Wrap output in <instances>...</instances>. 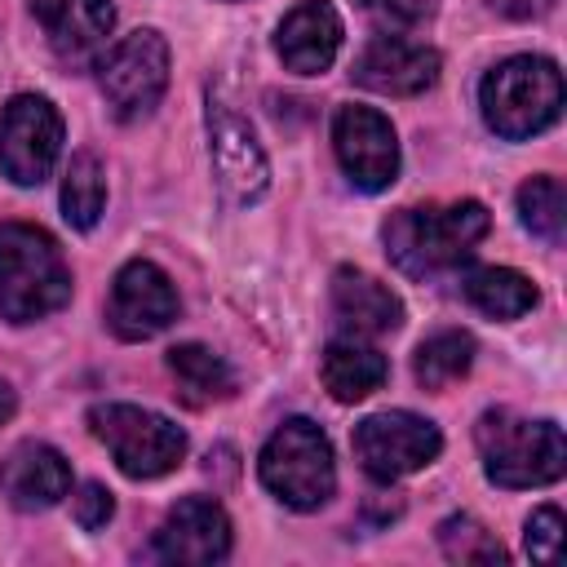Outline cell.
Here are the masks:
<instances>
[{
	"instance_id": "1",
	"label": "cell",
	"mask_w": 567,
	"mask_h": 567,
	"mask_svg": "<svg viewBox=\"0 0 567 567\" xmlns=\"http://www.w3.org/2000/svg\"><path fill=\"white\" fill-rule=\"evenodd\" d=\"M487 226H492V217L478 199L399 208L385 221V252L403 275L430 279L439 270L461 266L474 252V244L487 235Z\"/></svg>"
},
{
	"instance_id": "2",
	"label": "cell",
	"mask_w": 567,
	"mask_h": 567,
	"mask_svg": "<svg viewBox=\"0 0 567 567\" xmlns=\"http://www.w3.org/2000/svg\"><path fill=\"white\" fill-rule=\"evenodd\" d=\"M71 301V270L58 239L27 221H0V315L35 323Z\"/></svg>"
},
{
	"instance_id": "3",
	"label": "cell",
	"mask_w": 567,
	"mask_h": 567,
	"mask_svg": "<svg viewBox=\"0 0 567 567\" xmlns=\"http://www.w3.org/2000/svg\"><path fill=\"white\" fill-rule=\"evenodd\" d=\"M478 106L496 137L505 142L536 137L563 115V71L554 58H536V53L505 58L483 75Z\"/></svg>"
},
{
	"instance_id": "4",
	"label": "cell",
	"mask_w": 567,
	"mask_h": 567,
	"mask_svg": "<svg viewBox=\"0 0 567 567\" xmlns=\"http://www.w3.org/2000/svg\"><path fill=\"white\" fill-rule=\"evenodd\" d=\"M474 443L483 456V474L496 487H545L567 470V439L554 421H532L518 412H483L474 425Z\"/></svg>"
},
{
	"instance_id": "5",
	"label": "cell",
	"mask_w": 567,
	"mask_h": 567,
	"mask_svg": "<svg viewBox=\"0 0 567 567\" xmlns=\"http://www.w3.org/2000/svg\"><path fill=\"white\" fill-rule=\"evenodd\" d=\"M257 474L266 483L270 496H279L288 509H319L332 492H337V461H332V443L328 434L306 421L292 416L284 421L261 456H257Z\"/></svg>"
},
{
	"instance_id": "6",
	"label": "cell",
	"mask_w": 567,
	"mask_h": 567,
	"mask_svg": "<svg viewBox=\"0 0 567 567\" xmlns=\"http://www.w3.org/2000/svg\"><path fill=\"white\" fill-rule=\"evenodd\" d=\"M89 430L106 443L115 465L128 478H164L186 461V434L168 416L137 403H97L89 408Z\"/></svg>"
},
{
	"instance_id": "7",
	"label": "cell",
	"mask_w": 567,
	"mask_h": 567,
	"mask_svg": "<svg viewBox=\"0 0 567 567\" xmlns=\"http://www.w3.org/2000/svg\"><path fill=\"white\" fill-rule=\"evenodd\" d=\"M97 80L106 93V106L115 111V120H146L164 89H168V44L159 31L137 27L128 31L102 62H97Z\"/></svg>"
},
{
	"instance_id": "8",
	"label": "cell",
	"mask_w": 567,
	"mask_h": 567,
	"mask_svg": "<svg viewBox=\"0 0 567 567\" xmlns=\"http://www.w3.org/2000/svg\"><path fill=\"white\" fill-rule=\"evenodd\" d=\"M439 452H443L439 425L416 416V412H403V408L363 416L354 425V456H359L363 474L377 483H394L403 474H416Z\"/></svg>"
},
{
	"instance_id": "9",
	"label": "cell",
	"mask_w": 567,
	"mask_h": 567,
	"mask_svg": "<svg viewBox=\"0 0 567 567\" xmlns=\"http://www.w3.org/2000/svg\"><path fill=\"white\" fill-rule=\"evenodd\" d=\"M62 155V115L40 93H18L0 111V173L13 186H40Z\"/></svg>"
},
{
	"instance_id": "10",
	"label": "cell",
	"mask_w": 567,
	"mask_h": 567,
	"mask_svg": "<svg viewBox=\"0 0 567 567\" xmlns=\"http://www.w3.org/2000/svg\"><path fill=\"white\" fill-rule=\"evenodd\" d=\"M208 155H213L217 186L230 204H257L266 195L270 164H266L257 133L248 128V120L235 106H226L213 93H208Z\"/></svg>"
},
{
	"instance_id": "11",
	"label": "cell",
	"mask_w": 567,
	"mask_h": 567,
	"mask_svg": "<svg viewBox=\"0 0 567 567\" xmlns=\"http://www.w3.org/2000/svg\"><path fill=\"white\" fill-rule=\"evenodd\" d=\"M332 151H337L341 173L359 190H385L399 177L394 124L372 106H341L332 115Z\"/></svg>"
},
{
	"instance_id": "12",
	"label": "cell",
	"mask_w": 567,
	"mask_h": 567,
	"mask_svg": "<svg viewBox=\"0 0 567 567\" xmlns=\"http://www.w3.org/2000/svg\"><path fill=\"white\" fill-rule=\"evenodd\" d=\"M177 319V288L155 261H124L111 284L106 323L120 341H151Z\"/></svg>"
},
{
	"instance_id": "13",
	"label": "cell",
	"mask_w": 567,
	"mask_h": 567,
	"mask_svg": "<svg viewBox=\"0 0 567 567\" xmlns=\"http://www.w3.org/2000/svg\"><path fill=\"white\" fill-rule=\"evenodd\" d=\"M230 554V518L213 496H182L155 532V558L164 563H221Z\"/></svg>"
},
{
	"instance_id": "14",
	"label": "cell",
	"mask_w": 567,
	"mask_h": 567,
	"mask_svg": "<svg viewBox=\"0 0 567 567\" xmlns=\"http://www.w3.org/2000/svg\"><path fill=\"white\" fill-rule=\"evenodd\" d=\"M354 84L385 97H416L439 80V53L403 35H377L354 58Z\"/></svg>"
},
{
	"instance_id": "15",
	"label": "cell",
	"mask_w": 567,
	"mask_h": 567,
	"mask_svg": "<svg viewBox=\"0 0 567 567\" xmlns=\"http://www.w3.org/2000/svg\"><path fill=\"white\" fill-rule=\"evenodd\" d=\"M35 18L66 66H93L115 27L111 0H35Z\"/></svg>"
},
{
	"instance_id": "16",
	"label": "cell",
	"mask_w": 567,
	"mask_h": 567,
	"mask_svg": "<svg viewBox=\"0 0 567 567\" xmlns=\"http://www.w3.org/2000/svg\"><path fill=\"white\" fill-rule=\"evenodd\" d=\"M0 492L13 509H49L71 492V465L49 443H18L0 461Z\"/></svg>"
},
{
	"instance_id": "17",
	"label": "cell",
	"mask_w": 567,
	"mask_h": 567,
	"mask_svg": "<svg viewBox=\"0 0 567 567\" xmlns=\"http://www.w3.org/2000/svg\"><path fill=\"white\" fill-rule=\"evenodd\" d=\"M275 49H279L284 66L297 71V75L328 71L332 58H337V49H341V18H337V9L328 0H301L279 22Z\"/></svg>"
},
{
	"instance_id": "18",
	"label": "cell",
	"mask_w": 567,
	"mask_h": 567,
	"mask_svg": "<svg viewBox=\"0 0 567 567\" xmlns=\"http://www.w3.org/2000/svg\"><path fill=\"white\" fill-rule=\"evenodd\" d=\"M332 319L346 337H385L403 323V301L372 275L341 266L332 275Z\"/></svg>"
},
{
	"instance_id": "19",
	"label": "cell",
	"mask_w": 567,
	"mask_h": 567,
	"mask_svg": "<svg viewBox=\"0 0 567 567\" xmlns=\"http://www.w3.org/2000/svg\"><path fill=\"white\" fill-rule=\"evenodd\" d=\"M323 385L337 403H359L368 394H377L390 377V363L377 346H368L363 337H337L328 350H323Z\"/></svg>"
},
{
	"instance_id": "20",
	"label": "cell",
	"mask_w": 567,
	"mask_h": 567,
	"mask_svg": "<svg viewBox=\"0 0 567 567\" xmlns=\"http://www.w3.org/2000/svg\"><path fill=\"white\" fill-rule=\"evenodd\" d=\"M465 301L487 319H523L536 306V284L509 266H478L465 275Z\"/></svg>"
},
{
	"instance_id": "21",
	"label": "cell",
	"mask_w": 567,
	"mask_h": 567,
	"mask_svg": "<svg viewBox=\"0 0 567 567\" xmlns=\"http://www.w3.org/2000/svg\"><path fill=\"white\" fill-rule=\"evenodd\" d=\"M168 372H173V381H177L186 403H213V399H230L235 394V372L208 346H195V341L173 346L168 350Z\"/></svg>"
},
{
	"instance_id": "22",
	"label": "cell",
	"mask_w": 567,
	"mask_h": 567,
	"mask_svg": "<svg viewBox=\"0 0 567 567\" xmlns=\"http://www.w3.org/2000/svg\"><path fill=\"white\" fill-rule=\"evenodd\" d=\"M470 363H474V337L461 328H443L416 346L412 372L425 390H447L452 381H461L470 372Z\"/></svg>"
},
{
	"instance_id": "23",
	"label": "cell",
	"mask_w": 567,
	"mask_h": 567,
	"mask_svg": "<svg viewBox=\"0 0 567 567\" xmlns=\"http://www.w3.org/2000/svg\"><path fill=\"white\" fill-rule=\"evenodd\" d=\"M102 208H106V173H102L97 155L80 151V155H71L66 177H62V217L75 230H93Z\"/></svg>"
},
{
	"instance_id": "24",
	"label": "cell",
	"mask_w": 567,
	"mask_h": 567,
	"mask_svg": "<svg viewBox=\"0 0 567 567\" xmlns=\"http://www.w3.org/2000/svg\"><path fill=\"white\" fill-rule=\"evenodd\" d=\"M518 221L532 235L558 244L563 239V226H567V190H563V182L549 177V173L523 182L518 186Z\"/></svg>"
},
{
	"instance_id": "25",
	"label": "cell",
	"mask_w": 567,
	"mask_h": 567,
	"mask_svg": "<svg viewBox=\"0 0 567 567\" xmlns=\"http://www.w3.org/2000/svg\"><path fill=\"white\" fill-rule=\"evenodd\" d=\"M439 545H443V554H447L452 563H505L501 540H496L483 523H474L470 514L443 518V523H439Z\"/></svg>"
},
{
	"instance_id": "26",
	"label": "cell",
	"mask_w": 567,
	"mask_h": 567,
	"mask_svg": "<svg viewBox=\"0 0 567 567\" xmlns=\"http://www.w3.org/2000/svg\"><path fill=\"white\" fill-rule=\"evenodd\" d=\"M527 558L532 563H558V545H563V514L554 505H540L532 518H527Z\"/></svg>"
},
{
	"instance_id": "27",
	"label": "cell",
	"mask_w": 567,
	"mask_h": 567,
	"mask_svg": "<svg viewBox=\"0 0 567 567\" xmlns=\"http://www.w3.org/2000/svg\"><path fill=\"white\" fill-rule=\"evenodd\" d=\"M71 514H75V523H80L84 532H97V527L111 523L115 501H111V492H106L102 483H80V492L71 496Z\"/></svg>"
},
{
	"instance_id": "28",
	"label": "cell",
	"mask_w": 567,
	"mask_h": 567,
	"mask_svg": "<svg viewBox=\"0 0 567 567\" xmlns=\"http://www.w3.org/2000/svg\"><path fill=\"white\" fill-rule=\"evenodd\" d=\"M354 4L385 27H416L434 13V0H354Z\"/></svg>"
},
{
	"instance_id": "29",
	"label": "cell",
	"mask_w": 567,
	"mask_h": 567,
	"mask_svg": "<svg viewBox=\"0 0 567 567\" xmlns=\"http://www.w3.org/2000/svg\"><path fill=\"white\" fill-rule=\"evenodd\" d=\"M487 9H492V13H501V18L527 22V18L549 13V9H554V0H487Z\"/></svg>"
},
{
	"instance_id": "30",
	"label": "cell",
	"mask_w": 567,
	"mask_h": 567,
	"mask_svg": "<svg viewBox=\"0 0 567 567\" xmlns=\"http://www.w3.org/2000/svg\"><path fill=\"white\" fill-rule=\"evenodd\" d=\"M13 408H18V403H13V390H9L4 381H0V425H4L9 416H13Z\"/></svg>"
}]
</instances>
